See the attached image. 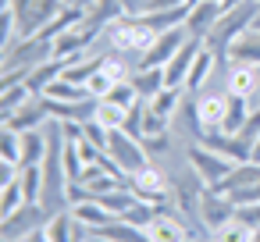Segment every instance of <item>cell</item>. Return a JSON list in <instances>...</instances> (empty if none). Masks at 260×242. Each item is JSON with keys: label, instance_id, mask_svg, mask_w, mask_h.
<instances>
[{"label": "cell", "instance_id": "6da1fadb", "mask_svg": "<svg viewBox=\"0 0 260 242\" xmlns=\"http://www.w3.org/2000/svg\"><path fill=\"white\" fill-rule=\"evenodd\" d=\"M256 15H260V4H256V0H239V4L224 8V15L217 18V25H214L210 36L203 40V47L217 57V68L228 64V47H232L246 29H253Z\"/></svg>", "mask_w": 260, "mask_h": 242}, {"label": "cell", "instance_id": "7a4b0ae2", "mask_svg": "<svg viewBox=\"0 0 260 242\" xmlns=\"http://www.w3.org/2000/svg\"><path fill=\"white\" fill-rule=\"evenodd\" d=\"M15 11V25H18V36L29 40V36H40L68 4L64 0H11V4H4Z\"/></svg>", "mask_w": 260, "mask_h": 242}, {"label": "cell", "instance_id": "3957f363", "mask_svg": "<svg viewBox=\"0 0 260 242\" xmlns=\"http://www.w3.org/2000/svg\"><path fill=\"white\" fill-rule=\"evenodd\" d=\"M107 40L118 54H128V57H143L150 50V43L157 40V32L139 18V15H121L111 29H107Z\"/></svg>", "mask_w": 260, "mask_h": 242}, {"label": "cell", "instance_id": "277c9868", "mask_svg": "<svg viewBox=\"0 0 260 242\" xmlns=\"http://www.w3.org/2000/svg\"><path fill=\"white\" fill-rule=\"evenodd\" d=\"M224 89L235 100H246V107H260V64L253 61H228L224 64Z\"/></svg>", "mask_w": 260, "mask_h": 242}, {"label": "cell", "instance_id": "5b68a950", "mask_svg": "<svg viewBox=\"0 0 260 242\" xmlns=\"http://www.w3.org/2000/svg\"><path fill=\"white\" fill-rule=\"evenodd\" d=\"M104 153L121 167V175H136V171H143V167L150 164V153H146L143 139L128 135L125 128H114V132H111V139H107V150H104Z\"/></svg>", "mask_w": 260, "mask_h": 242}, {"label": "cell", "instance_id": "8992f818", "mask_svg": "<svg viewBox=\"0 0 260 242\" xmlns=\"http://www.w3.org/2000/svg\"><path fill=\"white\" fill-rule=\"evenodd\" d=\"M128 189L143 199V203H157V206H168L171 203V175L160 167V164H146L143 171L128 175Z\"/></svg>", "mask_w": 260, "mask_h": 242}, {"label": "cell", "instance_id": "52a82bcc", "mask_svg": "<svg viewBox=\"0 0 260 242\" xmlns=\"http://www.w3.org/2000/svg\"><path fill=\"white\" fill-rule=\"evenodd\" d=\"M189 164H192V171L203 178L207 189H217V185L232 175V167H235V160L221 157L217 150H210V146H203V143H192V146H189Z\"/></svg>", "mask_w": 260, "mask_h": 242}, {"label": "cell", "instance_id": "ba28073f", "mask_svg": "<svg viewBox=\"0 0 260 242\" xmlns=\"http://www.w3.org/2000/svg\"><path fill=\"white\" fill-rule=\"evenodd\" d=\"M185 40H189L185 25H175V29H168V32H157V40L150 43V50H146L143 57H136V68H164V64L182 50Z\"/></svg>", "mask_w": 260, "mask_h": 242}, {"label": "cell", "instance_id": "9c48e42d", "mask_svg": "<svg viewBox=\"0 0 260 242\" xmlns=\"http://www.w3.org/2000/svg\"><path fill=\"white\" fill-rule=\"evenodd\" d=\"M47 221H50V214H47L40 203H25V206H18L15 214L4 217V224H0V235H4V242H18L22 235L43 228Z\"/></svg>", "mask_w": 260, "mask_h": 242}, {"label": "cell", "instance_id": "30bf717a", "mask_svg": "<svg viewBox=\"0 0 260 242\" xmlns=\"http://www.w3.org/2000/svg\"><path fill=\"white\" fill-rule=\"evenodd\" d=\"M221 15H224V4H217V0H189L185 32H189L192 40H207Z\"/></svg>", "mask_w": 260, "mask_h": 242}, {"label": "cell", "instance_id": "8fae6325", "mask_svg": "<svg viewBox=\"0 0 260 242\" xmlns=\"http://www.w3.org/2000/svg\"><path fill=\"white\" fill-rule=\"evenodd\" d=\"M200 50H203V40H185L182 43V50L164 64V82L168 86H185V79H189V68L196 64V57H200Z\"/></svg>", "mask_w": 260, "mask_h": 242}, {"label": "cell", "instance_id": "7c38bea8", "mask_svg": "<svg viewBox=\"0 0 260 242\" xmlns=\"http://www.w3.org/2000/svg\"><path fill=\"white\" fill-rule=\"evenodd\" d=\"M200 217H203V224L214 231V228H221L224 221L235 217V203L228 199V192H221V189H207L203 199H200Z\"/></svg>", "mask_w": 260, "mask_h": 242}, {"label": "cell", "instance_id": "4fadbf2b", "mask_svg": "<svg viewBox=\"0 0 260 242\" xmlns=\"http://www.w3.org/2000/svg\"><path fill=\"white\" fill-rule=\"evenodd\" d=\"M43 228H47V238H50V242H89V228H86L72 210L54 214Z\"/></svg>", "mask_w": 260, "mask_h": 242}, {"label": "cell", "instance_id": "5bb4252c", "mask_svg": "<svg viewBox=\"0 0 260 242\" xmlns=\"http://www.w3.org/2000/svg\"><path fill=\"white\" fill-rule=\"evenodd\" d=\"M50 121V111H47V96L36 93L25 107H18L11 118H4V125H11L15 132H29V128H43Z\"/></svg>", "mask_w": 260, "mask_h": 242}, {"label": "cell", "instance_id": "9a60e30c", "mask_svg": "<svg viewBox=\"0 0 260 242\" xmlns=\"http://www.w3.org/2000/svg\"><path fill=\"white\" fill-rule=\"evenodd\" d=\"M214 75H217V57L203 47V50H200V57H196V64L189 68V79H185V86H182V89H185L189 96H196V93H203V89L210 86V79H214Z\"/></svg>", "mask_w": 260, "mask_h": 242}, {"label": "cell", "instance_id": "2e32d148", "mask_svg": "<svg viewBox=\"0 0 260 242\" xmlns=\"http://www.w3.org/2000/svg\"><path fill=\"white\" fill-rule=\"evenodd\" d=\"M132 86H136V93H139V100H153L168 82H164V68H136L132 72Z\"/></svg>", "mask_w": 260, "mask_h": 242}, {"label": "cell", "instance_id": "e0dca14e", "mask_svg": "<svg viewBox=\"0 0 260 242\" xmlns=\"http://www.w3.org/2000/svg\"><path fill=\"white\" fill-rule=\"evenodd\" d=\"M128 111H132V107H125V103H118V100L104 96V100H96V118H93V121H100L107 132H114V128H125Z\"/></svg>", "mask_w": 260, "mask_h": 242}, {"label": "cell", "instance_id": "ac0fdd59", "mask_svg": "<svg viewBox=\"0 0 260 242\" xmlns=\"http://www.w3.org/2000/svg\"><path fill=\"white\" fill-rule=\"evenodd\" d=\"M68 210H72V214H75L89 231H93V228H100V224H107V221L114 217V214H111L96 196H89V199H82V203H75V206H68Z\"/></svg>", "mask_w": 260, "mask_h": 242}, {"label": "cell", "instance_id": "d6986e66", "mask_svg": "<svg viewBox=\"0 0 260 242\" xmlns=\"http://www.w3.org/2000/svg\"><path fill=\"white\" fill-rule=\"evenodd\" d=\"M43 157H47V132H43V128L22 132V167L43 164Z\"/></svg>", "mask_w": 260, "mask_h": 242}, {"label": "cell", "instance_id": "ffe728a7", "mask_svg": "<svg viewBox=\"0 0 260 242\" xmlns=\"http://www.w3.org/2000/svg\"><path fill=\"white\" fill-rule=\"evenodd\" d=\"M228 61H253V64H260V29H246L228 47Z\"/></svg>", "mask_w": 260, "mask_h": 242}, {"label": "cell", "instance_id": "44dd1931", "mask_svg": "<svg viewBox=\"0 0 260 242\" xmlns=\"http://www.w3.org/2000/svg\"><path fill=\"white\" fill-rule=\"evenodd\" d=\"M185 15H189V4H178V8H168V11H150V15H139L153 32H168L175 25H185Z\"/></svg>", "mask_w": 260, "mask_h": 242}, {"label": "cell", "instance_id": "7402d4cb", "mask_svg": "<svg viewBox=\"0 0 260 242\" xmlns=\"http://www.w3.org/2000/svg\"><path fill=\"white\" fill-rule=\"evenodd\" d=\"M43 96H50V100H61V103H79V100H93L89 93H86V86H75V82H68V79H54L47 89H43Z\"/></svg>", "mask_w": 260, "mask_h": 242}, {"label": "cell", "instance_id": "603a6c76", "mask_svg": "<svg viewBox=\"0 0 260 242\" xmlns=\"http://www.w3.org/2000/svg\"><path fill=\"white\" fill-rule=\"evenodd\" d=\"M210 238H214V242H253V228H249L246 221L232 217V221H224L221 228H214Z\"/></svg>", "mask_w": 260, "mask_h": 242}, {"label": "cell", "instance_id": "cb8c5ba5", "mask_svg": "<svg viewBox=\"0 0 260 242\" xmlns=\"http://www.w3.org/2000/svg\"><path fill=\"white\" fill-rule=\"evenodd\" d=\"M36 93L25 86V82H15V86H4V100H0V114H4V118H11L18 107H25L29 100H32Z\"/></svg>", "mask_w": 260, "mask_h": 242}, {"label": "cell", "instance_id": "d4e9b609", "mask_svg": "<svg viewBox=\"0 0 260 242\" xmlns=\"http://www.w3.org/2000/svg\"><path fill=\"white\" fill-rule=\"evenodd\" d=\"M29 199H25V189H22V175L15 178V182H8V185H0V214H15L18 206H25Z\"/></svg>", "mask_w": 260, "mask_h": 242}, {"label": "cell", "instance_id": "484cf974", "mask_svg": "<svg viewBox=\"0 0 260 242\" xmlns=\"http://www.w3.org/2000/svg\"><path fill=\"white\" fill-rule=\"evenodd\" d=\"M22 189H25V199L29 203H40V196H43V167L40 164L22 167Z\"/></svg>", "mask_w": 260, "mask_h": 242}, {"label": "cell", "instance_id": "4316f807", "mask_svg": "<svg viewBox=\"0 0 260 242\" xmlns=\"http://www.w3.org/2000/svg\"><path fill=\"white\" fill-rule=\"evenodd\" d=\"M157 214H160V206H157V203H143V199H139V203H136L128 214H121V217H125V221H132L136 228H146Z\"/></svg>", "mask_w": 260, "mask_h": 242}, {"label": "cell", "instance_id": "83f0119b", "mask_svg": "<svg viewBox=\"0 0 260 242\" xmlns=\"http://www.w3.org/2000/svg\"><path fill=\"white\" fill-rule=\"evenodd\" d=\"M235 217H239V221H246L249 228H256V224H260V203H246V206H235Z\"/></svg>", "mask_w": 260, "mask_h": 242}, {"label": "cell", "instance_id": "f1b7e54d", "mask_svg": "<svg viewBox=\"0 0 260 242\" xmlns=\"http://www.w3.org/2000/svg\"><path fill=\"white\" fill-rule=\"evenodd\" d=\"M121 4H125V11H128V15H143L150 0H121Z\"/></svg>", "mask_w": 260, "mask_h": 242}, {"label": "cell", "instance_id": "f546056e", "mask_svg": "<svg viewBox=\"0 0 260 242\" xmlns=\"http://www.w3.org/2000/svg\"><path fill=\"white\" fill-rule=\"evenodd\" d=\"M18 242H50V238H47V228H36V231H29V235H22Z\"/></svg>", "mask_w": 260, "mask_h": 242}, {"label": "cell", "instance_id": "4dcf8cb0", "mask_svg": "<svg viewBox=\"0 0 260 242\" xmlns=\"http://www.w3.org/2000/svg\"><path fill=\"white\" fill-rule=\"evenodd\" d=\"M253 242H260V224H256V228H253Z\"/></svg>", "mask_w": 260, "mask_h": 242}, {"label": "cell", "instance_id": "1f68e13d", "mask_svg": "<svg viewBox=\"0 0 260 242\" xmlns=\"http://www.w3.org/2000/svg\"><path fill=\"white\" fill-rule=\"evenodd\" d=\"M189 242H214V238H189Z\"/></svg>", "mask_w": 260, "mask_h": 242}, {"label": "cell", "instance_id": "d6a6232c", "mask_svg": "<svg viewBox=\"0 0 260 242\" xmlns=\"http://www.w3.org/2000/svg\"><path fill=\"white\" fill-rule=\"evenodd\" d=\"M253 29H260V15H256V22H253Z\"/></svg>", "mask_w": 260, "mask_h": 242}, {"label": "cell", "instance_id": "836d02e7", "mask_svg": "<svg viewBox=\"0 0 260 242\" xmlns=\"http://www.w3.org/2000/svg\"><path fill=\"white\" fill-rule=\"evenodd\" d=\"M89 242H107V238H89Z\"/></svg>", "mask_w": 260, "mask_h": 242}, {"label": "cell", "instance_id": "e575fe53", "mask_svg": "<svg viewBox=\"0 0 260 242\" xmlns=\"http://www.w3.org/2000/svg\"><path fill=\"white\" fill-rule=\"evenodd\" d=\"M64 4H75V0H64Z\"/></svg>", "mask_w": 260, "mask_h": 242}, {"label": "cell", "instance_id": "d590c367", "mask_svg": "<svg viewBox=\"0 0 260 242\" xmlns=\"http://www.w3.org/2000/svg\"><path fill=\"white\" fill-rule=\"evenodd\" d=\"M217 4H224V0H217Z\"/></svg>", "mask_w": 260, "mask_h": 242}, {"label": "cell", "instance_id": "8d00e7d4", "mask_svg": "<svg viewBox=\"0 0 260 242\" xmlns=\"http://www.w3.org/2000/svg\"><path fill=\"white\" fill-rule=\"evenodd\" d=\"M256 4H260V0H256Z\"/></svg>", "mask_w": 260, "mask_h": 242}]
</instances>
